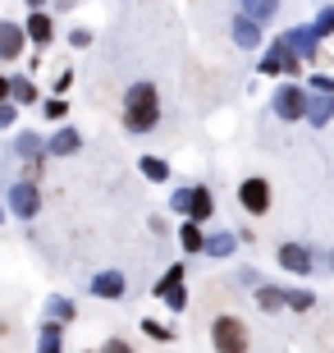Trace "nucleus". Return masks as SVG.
Here are the masks:
<instances>
[{
  "mask_svg": "<svg viewBox=\"0 0 334 353\" xmlns=\"http://www.w3.org/2000/svg\"><path fill=\"white\" fill-rule=\"evenodd\" d=\"M23 41H28L23 23H10V19H0V60H5V65L23 55Z\"/></svg>",
  "mask_w": 334,
  "mask_h": 353,
  "instance_id": "obj_8",
  "label": "nucleus"
},
{
  "mask_svg": "<svg viewBox=\"0 0 334 353\" xmlns=\"http://www.w3.org/2000/svg\"><path fill=\"white\" fill-rule=\"evenodd\" d=\"M275 257H280L284 271H293V275H307L311 266H316V262H311V252L302 248V243H280V252H275Z\"/></svg>",
  "mask_w": 334,
  "mask_h": 353,
  "instance_id": "obj_11",
  "label": "nucleus"
},
{
  "mask_svg": "<svg viewBox=\"0 0 334 353\" xmlns=\"http://www.w3.org/2000/svg\"><path fill=\"white\" fill-rule=\"evenodd\" d=\"M5 97H10V79H0V101H5Z\"/></svg>",
  "mask_w": 334,
  "mask_h": 353,
  "instance_id": "obj_34",
  "label": "nucleus"
},
{
  "mask_svg": "<svg viewBox=\"0 0 334 353\" xmlns=\"http://www.w3.org/2000/svg\"><path fill=\"white\" fill-rule=\"evenodd\" d=\"M243 14L257 19V23H270V19L280 14V0H243Z\"/></svg>",
  "mask_w": 334,
  "mask_h": 353,
  "instance_id": "obj_20",
  "label": "nucleus"
},
{
  "mask_svg": "<svg viewBox=\"0 0 334 353\" xmlns=\"http://www.w3.org/2000/svg\"><path fill=\"white\" fill-rule=\"evenodd\" d=\"M330 266H334V262H330Z\"/></svg>",
  "mask_w": 334,
  "mask_h": 353,
  "instance_id": "obj_37",
  "label": "nucleus"
},
{
  "mask_svg": "<svg viewBox=\"0 0 334 353\" xmlns=\"http://www.w3.org/2000/svg\"><path fill=\"white\" fill-rule=\"evenodd\" d=\"M138 170L147 174V179H152V183L169 179V165H165V161H160V157H142V161H138Z\"/></svg>",
  "mask_w": 334,
  "mask_h": 353,
  "instance_id": "obj_26",
  "label": "nucleus"
},
{
  "mask_svg": "<svg viewBox=\"0 0 334 353\" xmlns=\"http://www.w3.org/2000/svg\"><path fill=\"white\" fill-rule=\"evenodd\" d=\"M46 312H51L55 321H74V316H78V307H74L69 299H60V294H51V299H46Z\"/></svg>",
  "mask_w": 334,
  "mask_h": 353,
  "instance_id": "obj_25",
  "label": "nucleus"
},
{
  "mask_svg": "<svg viewBox=\"0 0 334 353\" xmlns=\"http://www.w3.org/2000/svg\"><path fill=\"white\" fill-rule=\"evenodd\" d=\"M211 344H216L220 353L247 349V326L238 321V316H216V326H211Z\"/></svg>",
  "mask_w": 334,
  "mask_h": 353,
  "instance_id": "obj_3",
  "label": "nucleus"
},
{
  "mask_svg": "<svg viewBox=\"0 0 334 353\" xmlns=\"http://www.w3.org/2000/svg\"><path fill=\"white\" fill-rule=\"evenodd\" d=\"M23 32H28L32 41H37V46H46V41L55 37V23H51V14H46V10H32V14H28V23H23Z\"/></svg>",
  "mask_w": 334,
  "mask_h": 353,
  "instance_id": "obj_13",
  "label": "nucleus"
},
{
  "mask_svg": "<svg viewBox=\"0 0 334 353\" xmlns=\"http://www.w3.org/2000/svg\"><path fill=\"white\" fill-rule=\"evenodd\" d=\"M69 41L83 51V46H92V32H87V28H74V32H69Z\"/></svg>",
  "mask_w": 334,
  "mask_h": 353,
  "instance_id": "obj_32",
  "label": "nucleus"
},
{
  "mask_svg": "<svg viewBox=\"0 0 334 353\" xmlns=\"http://www.w3.org/2000/svg\"><path fill=\"white\" fill-rule=\"evenodd\" d=\"M10 211L19 216V221H32V216L41 211V193H37V183H32V179H19L10 188Z\"/></svg>",
  "mask_w": 334,
  "mask_h": 353,
  "instance_id": "obj_4",
  "label": "nucleus"
},
{
  "mask_svg": "<svg viewBox=\"0 0 334 353\" xmlns=\"http://www.w3.org/2000/svg\"><path fill=\"white\" fill-rule=\"evenodd\" d=\"M307 88H311V92H334V79H325V74H311Z\"/></svg>",
  "mask_w": 334,
  "mask_h": 353,
  "instance_id": "obj_31",
  "label": "nucleus"
},
{
  "mask_svg": "<svg viewBox=\"0 0 334 353\" xmlns=\"http://www.w3.org/2000/svg\"><path fill=\"white\" fill-rule=\"evenodd\" d=\"M233 41H238L243 51H257L261 46V23L247 19V14H238V19H233Z\"/></svg>",
  "mask_w": 334,
  "mask_h": 353,
  "instance_id": "obj_12",
  "label": "nucleus"
},
{
  "mask_svg": "<svg viewBox=\"0 0 334 353\" xmlns=\"http://www.w3.org/2000/svg\"><path fill=\"white\" fill-rule=\"evenodd\" d=\"M270 55L280 60V74H302V60H298V55L289 51V41H284V37L270 41Z\"/></svg>",
  "mask_w": 334,
  "mask_h": 353,
  "instance_id": "obj_18",
  "label": "nucleus"
},
{
  "mask_svg": "<svg viewBox=\"0 0 334 353\" xmlns=\"http://www.w3.org/2000/svg\"><path fill=\"white\" fill-rule=\"evenodd\" d=\"M257 307H261V312H280V307H284L280 285H261V289H257Z\"/></svg>",
  "mask_w": 334,
  "mask_h": 353,
  "instance_id": "obj_24",
  "label": "nucleus"
},
{
  "mask_svg": "<svg viewBox=\"0 0 334 353\" xmlns=\"http://www.w3.org/2000/svg\"><path fill=\"white\" fill-rule=\"evenodd\" d=\"M14 119H19V105H14L10 97H5V101H0V129H10Z\"/></svg>",
  "mask_w": 334,
  "mask_h": 353,
  "instance_id": "obj_30",
  "label": "nucleus"
},
{
  "mask_svg": "<svg viewBox=\"0 0 334 353\" xmlns=\"http://www.w3.org/2000/svg\"><path fill=\"white\" fill-rule=\"evenodd\" d=\"M10 101H14V105H32V101H37V88H32V79H10Z\"/></svg>",
  "mask_w": 334,
  "mask_h": 353,
  "instance_id": "obj_23",
  "label": "nucleus"
},
{
  "mask_svg": "<svg viewBox=\"0 0 334 353\" xmlns=\"http://www.w3.org/2000/svg\"><path fill=\"white\" fill-rule=\"evenodd\" d=\"M41 5H46V0H28V10H41Z\"/></svg>",
  "mask_w": 334,
  "mask_h": 353,
  "instance_id": "obj_35",
  "label": "nucleus"
},
{
  "mask_svg": "<svg viewBox=\"0 0 334 353\" xmlns=\"http://www.w3.org/2000/svg\"><path fill=\"white\" fill-rule=\"evenodd\" d=\"M238 202L247 216H266L270 211V179H243L238 183Z\"/></svg>",
  "mask_w": 334,
  "mask_h": 353,
  "instance_id": "obj_5",
  "label": "nucleus"
},
{
  "mask_svg": "<svg viewBox=\"0 0 334 353\" xmlns=\"http://www.w3.org/2000/svg\"><path fill=\"white\" fill-rule=\"evenodd\" d=\"M14 147H19V157H23V161H32V179H37V157L46 152V143H41L37 133H19V138H14Z\"/></svg>",
  "mask_w": 334,
  "mask_h": 353,
  "instance_id": "obj_17",
  "label": "nucleus"
},
{
  "mask_svg": "<svg viewBox=\"0 0 334 353\" xmlns=\"http://www.w3.org/2000/svg\"><path fill=\"white\" fill-rule=\"evenodd\" d=\"M216 211V197H211V188H188V221H206Z\"/></svg>",
  "mask_w": 334,
  "mask_h": 353,
  "instance_id": "obj_14",
  "label": "nucleus"
},
{
  "mask_svg": "<svg viewBox=\"0 0 334 353\" xmlns=\"http://www.w3.org/2000/svg\"><path fill=\"white\" fill-rule=\"evenodd\" d=\"M169 207H174V211H179V216H188V188H179V193H174V197H169Z\"/></svg>",
  "mask_w": 334,
  "mask_h": 353,
  "instance_id": "obj_33",
  "label": "nucleus"
},
{
  "mask_svg": "<svg viewBox=\"0 0 334 353\" xmlns=\"http://www.w3.org/2000/svg\"><path fill=\"white\" fill-rule=\"evenodd\" d=\"M183 275H188V271H183V262H174L165 275H160V280H156V289H152L156 299H165L169 312H183V307H188V294H183Z\"/></svg>",
  "mask_w": 334,
  "mask_h": 353,
  "instance_id": "obj_2",
  "label": "nucleus"
},
{
  "mask_svg": "<svg viewBox=\"0 0 334 353\" xmlns=\"http://www.w3.org/2000/svg\"><path fill=\"white\" fill-rule=\"evenodd\" d=\"M311 32H316V37H334V5H325V10L311 19Z\"/></svg>",
  "mask_w": 334,
  "mask_h": 353,
  "instance_id": "obj_27",
  "label": "nucleus"
},
{
  "mask_svg": "<svg viewBox=\"0 0 334 353\" xmlns=\"http://www.w3.org/2000/svg\"><path fill=\"white\" fill-rule=\"evenodd\" d=\"M233 248H238V234H229V230H220V234H206L202 239V252H206V257H229Z\"/></svg>",
  "mask_w": 334,
  "mask_h": 353,
  "instance_id": "obj_15",
  "label": "nucleus"
},
{
  "mask_svg": "<svg viewBox=\"0 0 334 353\" xmlns=\"http://www.w3.org/2000/svg\"><path fill=\"white\" fill-rule=\"evenodd\" d=\"M60 344H65V326H60V321L51 316V321L41 326V335H37V349H41V353H55Z\"/></svg>",
  "mask_w": 334,
  "mask_h": 353,
  "instance_id": "obj_19",
  "label": "nucleus"
},
{
  "mask_svg": "<svg viewBox=\"0 0 334 353\" xmlns=\"http://www.w3.org/2000/svg\"><path fill=\"white\" fill-rule=\"evenodd\" d=\"M160 124V92L152 83H133L124 97V129L129 133H152Z\"/></svg>",
  "mask_w": 334,
  "mask_h": 353,
  "instance_id": "obj_1",
  "label": "nucleus"
},
{
  "mask_svg": "<svg viewBox=\"0 0 334 353\" xmlns=\"http://www.w3.org/2000/svg\"><path fill=\"white\" fill-rule=\"evenodd\" d=\"M284 294V307H293V312H311L316 307V294L311 289H280Z\"/></svg>",
  "mask_w": 334,
  "mask_h": 353,
  "instance_id": "obj_21",
  "label": "nucleus"
},
{
  "mask_svg": "<svg viewBox=\"0 0 334 353\" xmlns=\"http://www.w3.org/2000/svg\"><path fill=\"white\" fill-rule=\"evenodd\" d=\"M302 119H311L316 129L330 124L334 119V92H307V110H302Z\"/></svg>",
  "mask_w": 334,
  "mask_h": 353,
  "instance_id": "obj_10",
  "label": "nucleus"
},
{
  "mask_svg": "<svg viewBox=\"0 0 334 353\" xmlns=\"http://www.w3.org/2000/svg\"><path fill=\"white\" fill-rule=\"evenodd\" d=\"M87 289L96 299H124L129 294V280H124V271H101V275H92Z\"/></svg>",
  "mask_w": 334,
  "mask_h": 353,
  "instance_id": "obj_9",
  "label": "nucleus"
},
{
  "mask_svg": "<svg viewBox=\"0 0 334 353\" xmlns=\"http://www.w3.org/2000/svg\"><path fill=\"white\" fill-rule=\"evenodd\" d=\"M0 221H5V207H0Z\"/></svg>",
  "mask_w": 334,
  "mask_h": 353,
  "instance_id": "obj_36",
  "label": "nucleus"
},
{
  "mask_svg": "<svg viewBox=\"0 0 334 353\" xmlns=\"http://www.w3.org/2000/svg\"><path fill=\"white\" fill-rule=\"evenodd\" d=\"M142 330H147V340H160V344H165V340H174V330H169V326H160L156 316H147V321H142Z\"/></svg>",
  "mask_w": 334,
  "mask_h": 353,
  "instance_id": "obj_28",
  "label": "nucleus"
},
{
  "mask_svg": "<svg viewBox=\"0 0 334 353\" xmlns=\"http://www.w3.org/2000/svg\"><path fill=\"white\" fill-rule=\"evenodd\" d=\"M41 115H46V119H65V115H69V101H65V97H60V92H55L51 101L41 105Z\"/></svg>",
  "mask_w": 334,
  "mask_h": 353,
  "instance_id": "obj_29",
  "label": "nucleus"
},
{
  "mask_svg": "<svg viewBox=\"0 0 334 353\" xmlns=\"http://www.w3.org/2000/svg\"><path fill=\"white\" fill-rule=\"evenodd\" d=\"M270 105H275L280 119H302V110H307V92L289 83V88H280L275 97H270Z\"/></svg>",
  "mask_w": 334,
  "mask_h": 353,
  "instance_id": "obj_6",
  "label": "nucleus"
},
{
  "mask_svg": "<svg viewBox=\"0 0 334 353\" xmlns=\"http://www.w3.org/2000/svg\"><path fill=\"white\" fill-rule=\"evenodd\" d=\"M78 147H83V138H78V129H60L51 138V143H46V152H51V157H74Z\"/></svg>",
  "mask_w": 334,
  "mask_h": 353,
  "instance_id": "obj_16",
  "label": "nucleus"
},
{
  "mask_svg": "<svg viewBox=\"0 0 334 353\" xmlns=\"http://www.w3.org/2000/svg\"><path fill=\"white\" fill-rule=\"evenodd\" d=\"M202 221H183V230H179V243H183V252H202Z\"/></svg>",
  "mask_w": 334,
  "mask_h": 353,
  "instance_id": "obj_22",
  "label": "nucleus"
},
{
  "mask_svg": "<svg viewBox=\"0 0 334 353\" xmlns=\"http://www.w3.org/2000/svg\"><path fill=\"white\" fill-rule=\"evenodd\" d=\"M284 41H289V51H293L302 65H316V60H321V55H316V41H321V37H316L311 28H302V23L289 28V32H284Z\"/></svg>",
  "mask_w": 334,
  "mask_h": 353,
  "instance_id": "obj_7",
  "label": "nucleus"
}]
</instances>
